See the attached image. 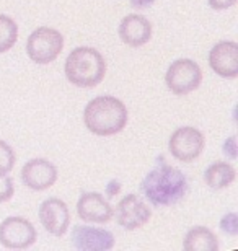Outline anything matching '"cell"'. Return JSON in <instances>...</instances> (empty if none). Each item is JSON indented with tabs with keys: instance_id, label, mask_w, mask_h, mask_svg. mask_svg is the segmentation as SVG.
I'll use <instances>...</instances> for the list:
<instances>
[{
	"instance_id": "cell-1",
	"label": "cell",
	"mask_w": 238,
	"mask_h": 251,
	"mask_svg": "<svg viewBox=\"0 0 238 251\" xmlns=\"http://www.w3.org/2000/svg\"><path fill=\"white\" fill-rule=\"evenodd\" d=\"M140 191L152 205L166 207L180 202L188 193V178L181 170L160 165L152 168L140 183Z\"/></svg>"
},
{
	"instance_id": "cell-2",
	"label": "cell",
	"mask_w": 238,
	"mask_h": 251,
	"mask_svg": "<svg viewBox=\"0 0 238 251\" xmlns=\"http://www.w3.org/2000/svg\"><path fill=\"white\" fill-rule=\"evenodd\" d=\"M83 123L90 132L100 137L119 134L128 124V108L116 97H96L85 106Z\"/></svg>"
},
{
	"instance_id": "cell-3",
	"label": "cell",
	"mask_w": 238,
	"mask_h": 251,
	"mask_svg": "<svg viewBox=\"0 0 238 251\" xmlns=\"http://www.w3.org/2000/svg\"><path fill=\"white\" fill-rule=\"evenodd\" d=\"M65 77L72 85L80 88H93L103 82L106 75V62L95 48H75L64 65Z\"/></svg>"
},
{
	"instance_id": "cell-4",
	"label": "cell",
	"mask_w": 238,
	"mask_h": 251,
	"mask_svg": "<svg viewBox=\"0 0 238 251\" xmlns=\"http://www.w3.org/2000/svg\"><path fill=\"white\" fill-rule=\"evenodd\" d=\"M64 49V36L57 29L39 26L29 34L26 41V54L34 64L46 65L57 59Z\"/></svg>"
},
{
	"instance_id": "cell-5",
	"label": "cell",
	"mask_w": 238,
	"mask_h": 251,
	"mask_svg": "<svg viewBox=\"0 0 238 251\" xmlns=\"http://www.w3.org/2000/svg\"><path fill=\"white\" fill-rule=\"evenodd\" d=\"M202 82V70L199 64L191 59H178L170 64L165 75V83L175 95H188L199 88Z\"/></svg>"
},
{
	"instance_id": "cell-6",
	"label": "cell",
	"mask_w": 238,
	"mask_h": 251,
	"mask_svg": "<svg viewBox=\"0 0 238 251\" xmlns=\"http://www.w3.org/2000/svg\"><path fill=\"white\" fill-rule=\"evenodd\" d=\"M36 238L34 225L23 217H7L0 224V245L7 250H28Z\"/></svg>"
},
{
	"instance_id": "cell-7",
	"label": "cell",
	"mask_w": 238,
	"mask_h": 251,
	"mask_svg": "<svg viewBox=\"0 0 238 251\" xmlns=\"http://www.w3.org/2000/svg\"><path fill=\"white\" fill-rule=\"evenodd\" d=\"M206 145L204 135L199 129L189 127V126H185V127L176 129L171 137L168 140V149L170 153L173 155L176 160L180 162H192L196 160L199 155L202 153Z\"/></svg>"
},
{
	"instance_id": "cell-8",
	"label": "cell",
	"mask_w": 238,
	"mask_h": 251,
	"mask_svg": "<svg viewBox=\"0 0 238 251\" xmlns=\"http://www.w3.org/2000/svg\"><path fill=\"white\" fill-rule=\"evenodd\" d=\"M152 210L139 194H128L116 205V222L126 230L140 228L149 222Z\"/></svg>"
},
{
	"instance_id": "cell-9",
	"label": "cell",
	"mask_w": 238,
	"mask_h": 251,
	"mask_svg": "<svg viewBox=\"0 0 238 251\" xmlns=\"http://www.w3.org/2000/svg\"><path fill=\"white\" fill-rule=\"evenodd\" d=\"M39 220L44 230L53 237H64L69 230L70 212L62 199L49 198L39 205Z\"/></svg>"
},
{
	"instance_id": "cell-10",
	"label": "cell",
	"mask_w": 238,
	"mask_h": 251,
	"mask_svg": "<svg viewBox=\"0 0 238 251\" xmlns=\"http://www.w3.org/2000/svg\"><path fill=\"white\" fill-rule=\"evenodd\" d=\"M22 181L33 191H44L57 181V168L46 158H33L22 168Z\"/></svg>"
},
{
	"instance_id": "cell-11",
	"label": "cell",
	"mask_w": 238,
	"mask_h": 251,
	"mask_svg": "<svg viewBox=\"0 0 238 251\" xmlns=\"http://www.w3.org/2000/svg\"><path fill=\"white\" fill-rule=\"evenodd\" d=\"M114 243V235L105 228L77 225L72 230V247L79 251H109Z\"/></svg>"
},
{
	"instance_id": "cell-12",
	"label": "cell",
	"mask_w": 238,
	"mask_h": 251,
	"mask_svg": "<svg viewBox=\"0 0 238 251\" xmlns=\"http://www.w3.org/2000/svg\"><path fill=\"white\" fill-rule=\"evenodd\" d=\"M209 65L219 77L235 78L238 75V44L235 41L217 43L209 52Z\"/></svg>"
},
{
	"instance_id": "cell-13",
	"label": "cell",
	"mask_w": 238,
	"mask_h": 251,
	"mask_svg": "<svg viewBox=\"0 0 238 251\" xmlns=\"http://www.w3.org/2000/svg\"><path fill=\"white\" fill-rule=\"evenodd\" d=\"M77 214L83 222L106 224L113 219V205L100 193H83L77 202Z\"/></svg>"
},
{
	"instance_id": "cell-14",
	"label": "cell",
	"mask_w": 238,
	"mask_h": 251,
	"mask_svg": "<svg viewBox=\"0 0 238 251\" xmlns=\"http://www.w3.org/2000/svg\"><path fill=\"white\" fill-rule=\"evenodd\" d=\"M119 38L131 48H140L150 41L152 25L142 15H128L119 25Z\"/></svg>"
},
{
	"instance_id": "cell-15",
	"label": "cell",
	"mask_w": 238,
	"mask_h": 251,
	"mask_svg": "<svg viewBox=\"0 0 238 251\" xmlns=\"http://www.w3.org/2000/svg\"><path fill=\"white\" fill-rule=\"evenodd\" d=\"M185 251H217L219 238L207 227H192L183 240Z\"/></svg>"
},
{
	"instance_id": "cell-16",
	"label": "cell",
	"mask_w": 238,
	"mask_h": 251,
	"mask_svg": "<svg viewBox=\"0 0 238 251\" xmlns=\"http://www.w3.org/2000/svg\"><path fill=\"white\" fill-rule=\"evenodd\" d=\"M237 172L230 163L225 162H217L212 163L209 168L204 172V181L211 189L220 191L229 188L232 183L235 181Z\"/></svg>"
},
{
	"instance_id": "cell-17",
	"label": "cell",
	"mask_w": 238,
	"mask_h": 251,
	"mask_svg": "<svg viewBox=\"0 0 238 251\" xmlns=\"http://www.w3.org/2000/svg\"><path fill=\"white\" fill-rule=\"evenodd\" d=\"M18 39V25L8 15L0 13V54L10 51Z\"/></svg>"
},
{
	"instance_id": "cell-18",
	"label": "cell",
	"mask_w": 238,
	"mask_h": 251,
	"mask_svg": "<svg viewBox=\"0 0 238 251\" xmlns=\"http://www.w3.org/2000/svg\"><path fill=\"white\" fill-rule=\"evenodd\" d=\"M17 157H15L13 149L7 142L0 140V175H8L15 167Z\"/></svg>"
},
{
	"instance_id": "cell-19",
	"label": "cell",
	"mask_w": 238,
	"mask_h": 251,
	"mask_svg": "<svg viewBox=\"0 0 238 251\" xmlns=\"http://www.w3.org/2000/svg\"><path fill=\"white\" fill-rule=\"evenodd\" d=\"M13 194H15L13 179L7 176V175H0V204L10 201L13 198Z\"/></svg>"
},
{
	"instance_id": "cell-20",
	"label": "cell",
	"mask_w": 238,
	"mask_h": 251,
	"mask_svg": "<svg viewBox=\"0 0 238 251\" xmlns=\"http://www.w3.org/2000/svg\"><path fill=\"white\" fill-rule=\"evenodd\" d=\"M220 228L229 235H237L238 233V215L234 212L224 215L220 220Z\"/></svg>"
},
{
	"instance_id": "cell-21",
	"label": "cell",
	"mask_w": 238,
	"mask_h": 251,
	"mask_svg": "<svg viewBox=\"0 0 238 251\" xmlns=\"http://www.w3.org/2000/svg\"><path fill=\"white\" fill-rule=\"evenodd\" d=\"M207 2H209L212 10H215V12H222V10L234 7V5L237 3V0H207Z\"/></svg>"
},
{
	"instance_id": "cell-22",
	"label": "cell",
	"mask_w": 238,
	"mask_h": 251,
	"mask_svg": "<svg viewBox=\"0 0 238 251\" xmlns=\"http://www.w3.org/2000/svg\"><path fill=\"white\" fill-rule=\"evenodd\" d=\"M224 152L229 158H237V142H235V135H232V137H229L225 140L224 144Z\"/></svg>"
},
{
	"instance_id": "cell-23",
	"label": "cell",
	"mask_w": 238,
	"mask_h": 251,
	"mask_svg": "<svg viewBox=\"0 0 238 251\" xmlns=\"http://www.w3.org/2000/svg\"><path fill=\"white\" fill-rule=\"evenodd\" d=\"M121 191V183L116 181V179H113V181L108 183V186H106V193H108L109 198H114L116 194H118Z\"/></svg>"
},
{
	"instance_id": "cell-24",
	"label": "cell",
	"mask_w": 238,
	"mask_h": 251,
	"mask_svg": "<svg viewBox=\"0 0 238 251\" xmlns=\"http://www.w3.org/2000/svg\"><path fill=\"white\" fill-rule=\"evenodd\" d=\"M131 5L137 10H144V8H149L152 5L155 3V0H129Z\"/></svg>"
}]
</instances>
